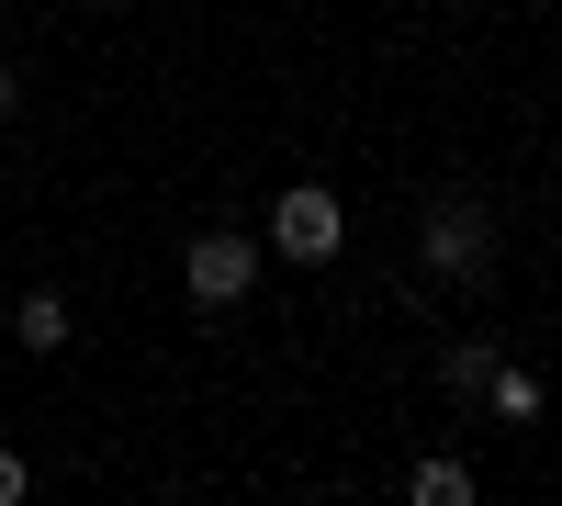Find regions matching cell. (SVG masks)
I'll use <instances>...</instances> for the list:
<instances>
[{
  "label": "cell",
  "instance_id": "6da1fadb",
  "mask_svg": "<svg viewBox=\"0 0 562 506\" xmlns=\"http://www.w3.org/2000/svg\"><path fill=\"white\" fill-rule=\"evenodd\" d=\"M416 248H428V282H461V293L495 282V214H484L473 192H439V203H428V237H416Z\"/></svg>",
  "mask_w": 562,
  "mask_h": 506
},
{
  "label": "cell",
  "instance_id": "7a4b0ae2",
  "mask_svg": "<svg viewBox=\"0 0 562 506\" xmlns=\"http://www.w3.org/2000/svg\"><path fill=\"white\" fill-rule=\"evenodd\" d=\"M338 237H349V214H338V192H315V180H293V192L270 203V248H281V259L326 270V259H338Z\"/></svg>",
  "mask_w": 562,
  "mask_h": 506
},
{
  "label": "cell",
  "instance_id": "3957f363",
  "mask_svg": "<svg viewBox=\"0 0 562 506\" xmlns=\"http://www.w3.org/2000/svg\"><path fill=\"white\" fill-rule=\"evenodd\" d=\"M180 270H192V304H237V293L259 282V248L214 225V237H192V259H180Z\"/></svg>",
  "mask_w": 562,
  "mask_h": 506
},
{
  "label": "cell",
  "instance_id": "277c9868",
  "mask_svg": "<svg viewBox=\"0 0 562 506\" xmlns=\"http://www.w3.org/2000/svg\"><path fill=\"white\" fill-rule=\"evenodd\" d=\"M12 338H23V349H68V304H57V293H23V304H12Z\"/></svg>",
  "mask_w": 562,
  "mask_h": 506
},
{
  "label": "cell",
  "instance_id": "5b68a950",
  "mask_svg": "<svg viewBox=\"0 0 562 506\" xmlns=\"http://www.w3.org/2000/svg\"><path fill=\"white\" fill-rule=\"evenodd\" d=\"M416 506H473V473L461 462H416Z\"/></svg>",
  "mask_w": 562,
  "mask_h": 506
},
{
  "label": "cell",
  "instance_id": "8992f818",
  "mask_svg": "<svg viewBox=\"0 0 562 506\" xmlns=\"http://www.w3.org/2000/svg\"><path fill=\"white\" fill-rule=\"evenodd\" d=\"M484 394H495V417H540V383L529 372H484Z\"/></svg>",
  "mask_w": 562,
  "mask_h": 506
},
{
  "label": "cell",
  "instance_id": "52a82bcc",
  "mask_svg": "<svg viewBox=\"0 0 562 506\" xmlns=\"http://www.w3.org/2000/svg\"><path fill=\"white\" fill-rule=\"evenodd\" d=\"M484 372H495V349H484V338H461V349H450V383H461V394H484Z\"/></svg>",
  "mask_w": 562,
  "mask_h": 506
},
{
  "label": "cell",
  "instance_id": "ba28073f",
  "mask_svg": "<svg viewBox=\"0 0 562 506\" xmlns=\"http://www.w3.org/2000/svg\"><path fill=\"white\" fill-rule=\"evenodd\" d=\"M23 495V462H12V450H0V506H12Z\"/></svg>",
  "mask_w": 562,
  "mask_h": 506
},
{
  "label": "cell",
  "instance_id": "9c48e42d",
  "mask_svg": "<svg viewBox=\"0 0 562 506\" xmlns=\"http://www.w3.org/2000/svg\"><path fill=\"white\" fill-rule=\"evenodd\" d=\"M12 102H23V79H12V68H0V113H12Z\"/></svg>",
  "mask_w": 562,
  "mask_h": 506
}]
</instances>
